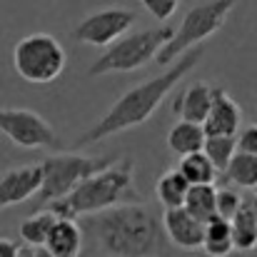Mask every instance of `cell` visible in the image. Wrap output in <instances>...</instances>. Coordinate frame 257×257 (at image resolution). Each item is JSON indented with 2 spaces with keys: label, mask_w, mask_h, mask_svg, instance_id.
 <instances>
[{
  "label": "cell",
  "mask_w": 257,
  "mask_h": 257,
  "mask_svg": "<svg viewBox=\"0 0 257 257\" xmlns=\"http://www.w3.org/2000/svg\"><path fill=\"white\" fill-rule=\"evenodd\" d=\"M242 125V110L225 87H212V107L202 125L205 135H237Z\"/></svg>",
  "instance_id": "12"
},
{
  "label": "cell",
  "mask_w": 257,
  "mask_h": 257,
  "mask_svg": "<svg viewBox=\"0 0 257 257\" xmlns=\"http://www.w3.org/2000/svg\"><path fill=\"white\" fill-rule=\"evenodd\" d=\"M242 202H245V197H242L237 190H232V187L217 190V215H220V217L232 220L235 212L242 207Z\"/></svg>",
  "instance_id": "24"
},
{
  "label": "cell",
  "mask_w": 257,
  "mask_h": 257,
  "mask_svg": "<svg viewBox=\"0 0 257 257\" xmlns=\"http://www.w3.org/2000/svg\"><path fill=\"white\" fill-rule=\"evenodd\" d=\"M237 153L257 155V125H247L237 133Z\"/></svg>",
  "instance_id": "26"
},
{
  "label": "cell",
  "mask_w": 257,
  "mask_h": 257,
  "mask_svg": "<svg viewBox=\"0 0 257 257\" xmlns=\"http://www.w3.org/2000/svg\"><path fill=\"white\" fill-rule=\"evenodd\" d=\"M175 35V28H148L130 33L120 38L115 45H110L87 70L90 78L107 75V73H133L138 68H145L158 53L168 45Z\"/></svg>",
  "instance_id": "4"
},
{
  "label": "cell",
  "mask_w": 257,
  "mask_h": 257,
  "mask_svg": "<svg viewBox=\"0 0 257 257\" xmlns=\"http://www.w3.org/2000/svg\"><path fill=\"white\" fill-rule=\"evenodd\" d=\"M202 55H205L202 48H192L182 58H177V63L172 65L170 70H165L163 75H158V78H153L148 83H140V85L130 87L127 92H122L112 102V107L78 140V148L95 145V143H100V140H105L110 135H117V133H125L130 127H138V125L148 122L153 117V112L158 110V105L165 100V95L202 60Z\"/></svg>",
  "instance_id": "2"
},
{
  "label": "cell",
  "mask_w": 257,
  "mask_h": 257,
  "mask_svg": "<svg viewBox=\"0 0 257 257\" xmlns=\"http://www.w3.org/2000/svg\"><path fill=\"white\" fill-rule=\"evenodd\" d=\"M202 153L210 158L217 172H225L230 168L232 158L237 155V135H207Z\"/></svg>",
  "instance_id": "22"
},
{
  "label": "cell",
  "mask_w": 257,
  "mask_h": 257,
  "mask_svg": "<svg viewBox=\"0 0 257 257\" xmlns=\"http://www.w3.org/2000/svg\"><path fill=\"white\" fill-rule=\"evenodd\" d=\"M205 140H207V135H205L202 125L190 122V120H177L168 133V148L180 158L192 155V153H202Z\"/></svg>",
  "instance_id": "15"
},
{
  "label": "cell",
  "mask_w": 257,
  "mask_h": 257,
  "mask_svg": "<svg viewBox=\"0 0 257 257\" xmlns=\"http://www.w3.org/2000/svg\"><path fill=\"white\" fill-rule=\"evenodd\" d=\"M0 133L23 150H35V148L60 150L63 148L53 125L43 115L28 107H0Z\"/></svg>",
  "instance_id": "8"
},
{
  "label": "cell",
  "mask_w": 257,
  "mask_h": 257,
  "mask_svg": "<svg viewBox=\"0 0 257 257\" xmlns=\"http://www.w3.org/2000/svg\"><path fill=\"white\" fill-rule=\"evenodd\" d=\"M185 210L192 212L200 222H210L217 217V187L215 185H190L185 197Z\"/></svg>",
  "instance_id": "20"
},
{
  "label": "cell",
  "mask_w": 257,
  "mask_h": 257,
  "mask_svg": "<svg viewBox=\"0 0 257 257\" xmlns=\"http://www.w3.org/2000/svg\"><path fill=\"white\" fill-rule=\"evenodd\" d=\"M83 240H85V232L75 220L58 217V222L50 230V237L45 242V250L50 252V257H80Z\"/></svg>",
  "instance_id": "14"
},
{
  "label": "cell",
  "mask_w": 257,
  "mask_h": 257,
  "mask_svg": "<svg viewBox=\"0 0 257 257\" xmlns=\"http://www.w3.org/2000/svg\"><path fill=\"white\" fill-rule=\"evenodd\" d=\"M65 63L68 55L63 45L48 33L25 35L23 40L15 43L13 50V65L18 75L33 85H45L58 80L65 70Z\"/></svg>",
  "instance_id": "7"
},
{
  "label": "cell",
  "mask_w": 257,
  "mask_h": 257,
  "mask_svg": "<svg viewBox=\"0 0 257 257\" xmlns=\"http://www.w3.org/2000/svg\"><path fill=\"white\" fill-rule=\"evenodd\" d=\"M83 230L105 257H160L168 245L163 220L145 202H127L87 215Z\"/></svg>",
  "instance_id": "1"
},
{
  "label": "cell",
  "mask_w": 257,
  "mask_h": 257,
  "mask_svg": "<svg viewBox=\"0 0 257 257\" xmlns=\"http://www.w3.org/2000/svg\"><path fill=\"white\" fill-rule=\"evenodd\" d=\"M210 107H212V85L197 80V83L187 85L175 97L172 112L177 115V120H190V122L205 125V120L210 115Z\"/></svg>",
  "instance_id": "13"
},
{
  "label": "cell",
  "mask_w": 257,
  "mask_h": 257,
  "mask_svg": "<svg viewBox=\"0 0 257 257\" xmlns=\"http://www.w3.org/2000/svg\"><path fill=\"white\" fill-rule=\"evenodd\" d=\"M58 215L53 210H35L30 217L20 222V237L28 247H45L50 230L55 227Z\"/></svg>",
  "instance_id": "19"
},
{
  "label": "cell",
  "mask_w": 257,
  "mask_h": 257,
  "mask_svg": "<svg viewBox=\"0 0 257 257\" xmlns=\"http://www.w3.org/2000/svg\"><path fill=\"white\" fill-rule=\"evenodd\" d=\"M140 202V192L135 190V165L130 158L117 160L107 170L97 172L92 177L83 180L70 195L50 202V210L58 217L78 220L87 215H97L102 210Z\"/></svg>",
  "instance_id": "3"
},
{
  "label": "cell",
  "mask_w": 257,
  "mask_h": 257,
  "mask_svg": "<svg viewBox=\"0 0 257 257\" xmlns=\"http://www.w3.org/2000/svg\"><path fill=\"white\" fill-rule=\"evenodd\" d=\"M227 182L242 187V190H257V155L247 153H237L230 163V168L225 170Z\"/></svg>",
  "instance_id": "23"
},
{
  "label": "cell",
  "mask_w": 257,
  "mask_h": 257,
  "mask_svg": "<svg viewBox=\"0 0 257 257\" xmlns=\"http://www.w3.org/2000/svg\"><path fill=\"white\" fill-rule=\"evenodd\" d=\"M177 170L182 172V177H185L190 185H215V180H217V175H220L205 153H192V155L180 158Z\"/></svg>",
  "instance_id": "21"
},
{
  "label": "cell",
  "mask_w": 257,
  "mask_h": 257,
  "mask_svg": "<svg viewBox=\"0 0 257 257\" xmlns=\"http://www.w3.org/2000/svg\"><path fill=\"white\" fill-rule=\"evenodd\" d=\"M235 250V240H232V227L230 220L225 217H212L210 222H205V235H202V252L207 257H227Z\"/></svg>",
  "instance_id": "16"
},
{
  "label": "cell",
  "mask_w": 257,
  "mask_h": 257,
  "mask_svg": "<svg viewBox=\"0 0 257 257\" xmlns=\"http://www.w3.org/2000/svg\"><path fill=\"white\" fill-rule=\"evenodd\" d=\"M43 187V165H23L13 168L0 177V210L20 205L30 197H35Z\"/></svg>",
  "instance_id": "10"
},
{
  "label": "cell",
  "mask_w": 257,
  "mask_h": 257,
  "mask_svg": "<svg viewBox=\"0 0 257 257\" xmlns=\"http://www.w3.org/2000/svg\"><path fill=\"white\" fill-rule=\"evenodd\" d=\"M250 202H252V210H255V217H257V192L250 197Z\"/></svg>",
  "instance_id": "29"
},
{
  "label": "cell",
  "mask_w": 257,
  "mask_h": 257,
  "mask_svg": "<svg viewBox=\"0 0 257 257\" xmlns=\"http://www.w3.org/2000/svg\"><path fill=\"white\" fill-rule=\"evenodd\" d=\"M190 192V182L182 177V172L177 170H168L163 172L155 182V195H158V202L165 207V210H175V207H185V197Z\"/></svg>",
  "instance_id": "18"
},
{
  "label": "cell",
  "mask_w": 257,
  "mask_h": 257,
  "mask_svg": "<svg viewBox=\"0 0 257 257\" xmlns=\"http://www.w3.org/2000/svg\"><path fill=\"white\" fill-rule=\"evenodd\" d=\"M232 227V240H235V250L240 252H252L257 247V217L252 210V202L245 200L242 207L235 212V217L230 220Z\"/></svg>",
  "instance_id": "17"
},
{
  "label": "cell",
  "mask_w": 257,
  "mask_h": 257,
  "mask_svg": "<svg viewBox=\"0 0 257 257\" xmlns=\"http://www.w3.org/2000/svg\"><path fill=\"white\" fill-rule=\"evenodd\" d=\"M20 255V245L8 240V237H0V257H18Z\"/></svg>",
  "instance_id": "27"
},
{
  "label": "cell",
  "mask_w": 257,
  "mask_h": 257,
  "mask_svg": "<svg viewBox=\"0 0 257 257\" xmlns=\"http://www.w3.org/2000/svg\"><path fill=\"white\" fill-rule=\"evenodd\" d=\"M115 158H87L78 153H60V155H50L45 158L43 165V187L35 195L38 205H50L65 195H70L83 180L97 175V172L107 170L110 165H115Z\"/></svg>",
  "instance_id": "6"
},
{
  "label": "cell",
  "mask_w": 257,
  "mask_h": 257,
  "mask_svg": "<svg viewBox=\"0 0 257 257\" xmlns=\"http://www.w3.org/2000/svg\"><path fill=\"white\" fill-rule=\"evenodd\" d=\"M18 257H50V252L45 247H20V255Z\"/></svg>",
  "instance_id": "28"
},
{
  "label": "cell",
  "mask_w": 257,
  "mask_h": 257,
  "mask_svg": "<svg viewBox=\"0 0 257 257\" xmlns=\"http://www.w3.org/2000/svg\"><path fill=\"white\" fill-rule=\"evenodd\" d=\"M235 5L237 0H207V3H197L195 8H190L180 28H175L172 40L158 53L155 60L160 65H170L177 58H182L187 50L197 48V43L207 40L225 25Z\"/></svg>",
  "instance_id": "5"
},
{
  "label": "cell",
  "mask_w": 257,
  "mask_h": 257,
  "mask_svg": "<svg viewBox=\"0 0 257 257\" xmlns=\"http://www.w3.org/2000/svg\"><path fill=\"white\" fill-rule=\"evenodd\" d=\"M140 3H143L145 10H148L155 20H160V23L170 20L172 15H175V10H177V5H180V0H140Z\"/></svg>",
  "instance_id": "25"
},
{
  "label": "cell",
  "mask_w": 257,
  "mask_h": 257,
  "mask_svg": "<svg viewBox=\"0 0 257 257\" xmlns=\"http://www.w3.org/2000/svg\"><path fill=\"white\" fill-rule=\"evenodd\" d=\"M135 25V13L127 8H102L73 28V40L95 48H110Z\"/></svg>",
  "instance_id": "9"
},
{
  "label": "cell",
  "mask_w": 257,
  "mask_h": 257,
  "mask_svg": "<svg viewBox=\"0 0 257 257\" xmlns=\"http://www.w3.org/2000/svg\"><path fill=\"white\" fill-rule=\"evenodd\" d=\"M163 227L168 235V242H172L180 250H202V235H205V222H200L192 212L185 207L165 210L163 215Z\"/></svg>",
  "instance_id": "11"
}]
</instances>
